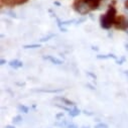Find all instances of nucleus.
I'll list each match as a JSON object with an SVG mask.
<instances>
[{
  "label": "nucleus",
  "instance_id": "1",
  "mask_svg": "<svg viewBox=\"0 0 128 128\" xmlns=\"http://www.w3.org/2000/svg\"><path fill=\"white\" fill-rule=\"evenodd\" d=\"M116 19V10L114 7H110L105 15L101 17V26L103 28H109L115 22Z\"/></svg>",
  "mask_w": 128,
  "mask_h": 128
},
{
  "label": "nucleus",
  "instance_id": "2",
  "mask_svg": "<svg viewBox=\"0 0 128 128\" xmlns=\"http://www.w3.org/2000/svg\"><path fill=\"white\" fill-rule=\"evenodd\" d=\"M90 9H91V8L89 7V5L84 1V0H83V1L78 2L77 5H76V10H77L79 13H81V14H86V13H88Z\"/></svg>",
  "mask_w": 128,
  "mask_h": 128
},
{
  "label": "nucleus",
  "instance_id": "3",
  "mask_svg": "<svg viewBox=\"0 0 128 128\" xmlns=\"http://www.w3.org/2000/svg\"><path fill=\"white\" fill-rule=\"evenodd\" d=\"M84 1L89 5V7L91 9H96L98 8L99 4H100V0H84Z\"/></svg>",
  "mask_w": 128,
  "mask_h": 128
},
{
  "label": "nucleus",
  "instance_id": "4",
  "mask_svg": "<svg viewBox=\"0 0 128 128\" xmlns=\"http://www.w3.org/2000/svg\"><path fill=\"white\" fill-rule=\"evenodd\" d=\"M22 65H23L22 62L19 60H10V62H9V66H10L11 68H14V69L21 68Z\"/></svg>",
  "mask_w": 128,
  "mask_h": 128
},
{
  "label": "nucleus",
  "instance_id": "5",
  "mask_svg": "<svg viewBox=\"0 0 128 128\" xmlns=\"http://www.w3.org/2000/svg\"><path fill=\"white\" fill-rule=\"evenodd\" d=\"M44 58L52 62V64H56V65H62V60H58V58H54L52 56H44Z\"/></svg>",
  "mask_w": 128,
  "mask_h": 128
},
{
  "label": "nucleus",
  "instance_id": "6",
  "mask_svg": "<svg viewBox=\"0 0 128 128\" xmlns=\"http://www.w3.org/2000/svg\"><path fill=\"white\" fill-rule=\"evenodd\" d=\"M62 91H64V89H40V90H36V92H44V93H60Z\"/></svg>",
  "mask_w": 128,
  "mask_h": 128
},
{
  "label": "nucleus",
  "instance_id": "7",
  "mask_svg": "<svg viewBox=\"0 0 128 128\" xmlns=\"http://www.w3.org/2000/svg\"><path fill=\"white\" fill-rule=\"evenodd\" d=\"M56 100H58V101H60L62 103H64L65 105H67V106H74L75 104H74V102H72V101H70V100H68V99H66V98H62V97H58V98H56Z\"/></svg>",
  "mask_w": 128,
  "mask_h": 128
},
{
  "label": "nucleus",
  "instance_id": "8",
  "mask_svg": "<svg viewBox=\"0 0 128 128\" xmlns=\"http://www.w3.org/2000/svg\"><path fill=\"white\" fill-rule=\"evenodd\" d=\"M69 114H70L72 117H76V116H78V115L80 114V110L77 109V108H73V109H71V110L69 111Z\"/></svg>",
  "mask_w": 128,
  "mask_h": 128
},
{
  "label": "nucleus",
  "instance_id": "9",
  "mask_svg": "<svg viewBox=\"0 0 128 128\" xmlns=\"http://www.w3.org/2000/svg\"><path fill=\"white\" fill-rule=\"evenodd\" d=\"M13 123L14 124H20V122L22 121V117L21 116H19V115H17V116H15L14 118H13Z\"/></svg>",
  "mask_w": 128,
  "mask_h": 128
},
{
  "label": "nucleus",
  "instance_id": "10",
  "mask_svg": "<svg viewBox=\"0 0 128 128\" xmlns=\"http://www.w3.org/2000/svg\"><path fill=\"white\" fill-rule=\"evenodd\" d=\"M18 110L21 111V112H23V113H28V108L26 106H23V105L18 106Z\"/></svg>",
  "mask_w": 128,
  "mask_h": 128
},
{
  "label": "nucleus",
  "instance_id": "11",
  "mask_svg": "<svg viewBox=\"0 0 128 128\" xmlns=\"http://www.w3.org/2000/svg\"><path fill=\"white\" fill-rule=\"evenodd\" d=\"M40 44H26V46H24L23 48H25V50H27V48H40Z\"/></svg>",
  "mask_w": 128,
  "mask_h": 128
},
{
  "label": "nucleus",
  "instance_id": "12",
  "mask_svg": "<svg viewBox=\"0 0 128 128\" xmlns=\"http://www.w3.org/2000/svg\"><path fill=\"white\" fill-rule=\"evenodd\" d=\"M54 34H48V36H44V38H42V40H40L42 42H48L50 38H54Z\"/></svg>",
  "mask_w": 128,
  "mask_h": 128
},
{
  "label": "nucleus",
  "instance_id": "13",
  "mask_svg": "<svg viewBox=\"0 0 128 128\" xmlns=\"http://www.w3.org/2000/svg\"><path fill=\"white\" fill-rule=\"evenodd\" d=\"M116 58V56L114 54H107V56H98V58Z\"/></svg>",
  "mask_w": 128,
  "mask_h": 128
},
{
  "label": "nucleus",
  "instance_id": "14",
  "mask_svg": "<svg viewBox=\"0 0 128 128\" xmlns=\"http://www.w3.org/2000/svg\"><path fill=\"white\" fill-rule=\"evenodd\" d=\"M95 128H108V126L104 123H99V124H97L95 126Z\"/></svg>",
  "mask_w": 128,
  "mask_h": 128
},
{
  "label": "nucleus",
  "instance_id": "15",
  "mask_svg": "<svg viewBox=\"0 0 128 128\" xmlns=\"http://www.w3.org/2000/svg\"><path fill=\"white\" fill-rule=\"evenodd\" d=\"M68 128H78L76 124H69L68 125Z\"/></svg>",
  "mask_w": 128,
  "mask_h": 128
},
{
  "label": "nucleus",
  "instance_id": "16",
  "mask_svg": "<svg viewBox=\"0 0 128 128\" xmlns=\"http://www.w3.org/2000/svg\"><path fill=\"white\" fill-rule=\"evenodd\" d=\"M5 64H6V60H0V65H1V66H3V65H5Z\"/></svg>",
  "mask_w": 128,
  "mask_h": 128
},
{
  "label": "nucleus",
  "instance_id": "17",
  "mask_svg": "<svg viewBox=\"0 0 128 128\" xmlns=\"http://www.w3.org/2000/svg\"><path fill=\"white\" fill-rule=\"evenodd\" d=\"M56 117H58V118H62V117H64V114H62H62H58Z\"/></svg>",
  "mask_w": 128,
  "mask_h": 128
},
{
  "label": "nucleus",
  "instance_id": "18",
  "mask_svg": "<svg viewBox=\"0 0 128 128\" xmlns=\"http://www.w3.org/2000/svg\"><path fill=\"white\" fill-rule=\"evenodd\" d=\"M5 128H14V126H11V125H8V126H6Z\"/></svg>",
  "mask_w": 128,
  "mask_h": 128
},
{
  "label": "nucleus",
  "instance_id": "19",
  "mask_svg": "<svg viewBox=\"0 0 128 128\" xmlns=\"http://www.w3.org/2000/svg\"><path fill=\"white\" fill-rule=\"evenodd\" d=\"M81 128H90V127H89V126H86V125H85V126H82Z\"/></svg>",
  "mask_w": 128,
  "mask_h": 128
},
{
  "label": "nucleus",
  "instance_id": "20",
  "mask_svg": "<svg viewBox=\"0 0 128 128\" xmlns=\"http://www.w3.org/2000/svg\"><path fill=\"white\" fill-rule=\"evenodd\" d=\"M126 50H128V44H126Z\"/></svg>",
  "mask_w": 128,
  "mask_h": 128
}]
</instances>
